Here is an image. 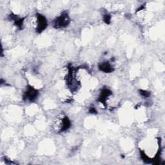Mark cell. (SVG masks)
Returning <instances> with one entry per match:
<instances>
[{
    "label": "cell",
    "mask_w": 165,
    "mask_h": 165,
    "mask_svg": "<svg viewBox=\"0 0 165 165\" xmlns=\"http://www.w3.org/2000/svg\"><path fill=\"white\" fill-rule=\"evenodd\" d=\"M35 24L37 30L39 32H41L47 26V21L42 15L38 14L36 18Z\"/></svg>",
    "instance_id": "1"
},
{
    "label": "cell",
    "mask_w": 165,
    "mask_h": 165,
    "mask_svg": "<svg viewBox=\"0 0 165 165\" xmlns=\"http://www.w3.org/2000/svg\"><path fill=\"white\" fill-rule=\"evenodd\" d=\"M69 23V19L67 14H63L59 17L55 22V26L56 27H63L67 26Z\"/></svg>",
    "instance_id": "2"
},
{
    "label": "cell",
    "mask_w": 165,
    "mask_h": 165,
    "mask_svg": "<svg viewBox=\"0 0 165 165\" xmlns=\"http://www.w3.org/2000/svg\"><path fill=\"white\" fill-rule=\"evenodd\" d=\"M26 98L28 99L29 100H32L33 99H34L37 96V92L36 90L30 88L28 90V91L26 92Z\"/></svg>",
    "instance_id": "3"
},
{
    "label": "cell",
    "mask_w": 165,
    "mask_h": 165,
    "mask_svg": "<svg viewBox=\"0 0 165 165\" xmlns=\"http://www.w3.org/2000/svg\"><path fill=\"white\" fill-rule=\"evenodd\" d=\"M100 69H101V70L104 71L106 72H111L112 70V67L110 66V65L109 63H104L102 65H101L100 66Z\"/></svg>",
    "instance_id": "4"
}]
</instances>
